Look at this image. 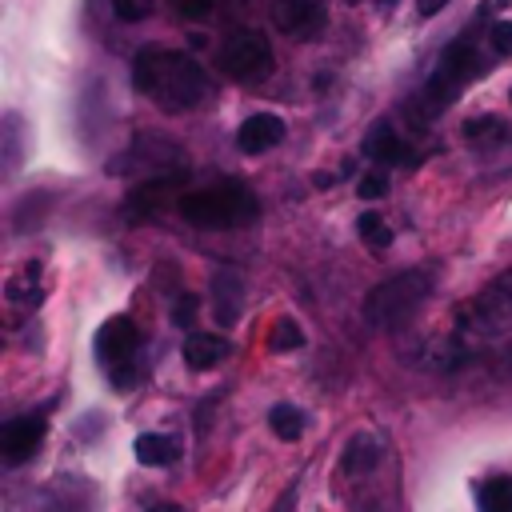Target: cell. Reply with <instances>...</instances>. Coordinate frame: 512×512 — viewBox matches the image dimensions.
<instances>
[{
	"label": "cell",
	"mask_w": 512,
	"mask_h": 512,
	"mask_svg": "<svg viewBox=\"0 0 512 512\" xmlns=\"http://www.w3.org/2000/svg\"><path fill=\"white\" fill-rule=\"evenodd\" d=\"M452 72H460L464 80H472L476 72H480V56H476V48L468 44V36H460V40H452L448 48H444V56H440Z\"/></svg>",
	"instance_id": "17"
},
{
	"label": "cell",
	"mask_w": 512,
	"mask_h": 512,
	"mask_svg": "<svg viewBox=\"0 0 512 512\" xmlns=\"http://www.w3.org/2000/svg\"><path fill=\"white\" fill-rule=\"evenodd\" d=\"M280 140H284V120L272 116V112H256V116H248V120L240 124V132H236V144H240L248 156L268 152V148H276Z\"/></svg>",
	"instance_id": "9"
},
{
	"label": "cell",
	"mask_w": 512,
	"mask_h": 512,
	"mask_svg": "<svg viewBox=\"0 0 512 512\" xmlns=\"http://www.w3.org/2000/svg\"><path fill=\"white\" fill-rule=\"evenodd\" d=\"M180 216L196 228H236V224H248L256 220V196L236 184V180H224V184H208V188H196V192H184L176 200Z\"/></svg>",
	"instance_id": "2"
},
{
	"label": "cell",
	"mask_w": 512,
	"mask_h": 512,
	"mask_svg": "<svg viewBox=\"0 0 512 512\" xmlns=\"http://www.w3.org/2000/svg\"><path fill=\"white\" fill-rule=\"evenodd\" d=\"M136 460L148 468H168L180 460V440L164 436V432H144V436H136Z\"/></svg>",
	"instance_id": "13"
},
{
	"label": "cell",
	"mask_w": 512,
	"mask_h": 512,
	"mask_svg": "<svg viewBox=\"0 0 512 512\" xmlns=\"http://www.w3.org/2000/svg\"><path fill=\"white\" fill-rule=\"evenodd\" d=\"M272 20L288 36H308V32H316L324 24V8L316 0H276Z\"/></svg>",
	"instance_id": "8"
},
{
	"label": "cell",
	"mask_w": 512,
	"mask_h": 512,
	"mask_svg": "<svg viewBox=\"0 0 512 512\" xmlns=\"http://www.w3.org/2000/svg\"><path fill=\"white\" fill-rule=\"evenodd\" d=\"M272 44L264 40V32L256 28H240L224 40L220 48V68L232 76V80H264L272 72Z\"/></svg>",
	"instance_id": "5"
},
{
	"label": "cell",
	"mask_w": 512,
	"mask_h": 512,
	"mask_svg": "<svg viewBox=\"0 0 512 512\" xmlns=\"http://www.w3.org/2000/svg\"><path fill=\"white\" fill-rule=\"evenodd\" d=\"M112 12L124 20V24H140L152 16V0H112Z\"/></svg>",
	"instance_id": "22"
},
{
	"label": "cell",
	"mask_w": 512,
	"mask_h": 512,
	"mask_svg": "<svg viewBox=\"0 0 512 512\" xmlns=\"http://www.w3.org/2000/svg\"><path fill=\"white\" fill-rule=\"evenodd\" d=\"M356 192H360L364 200H380V196H388V176H384V172H368V176L356 184Z\"/></svg>",
	"instance_id": "23"
},
{
	"label": "cell",
	"mask_w": 512,
	"mask_h": 512,
	"mask_svg": "<svg viewBox=\"0 0 512 512\" xmlns=\"http://www.w3.org/2000/svg\"><path fill=\"white\" fill-rule=\"evenodd\" d=\"M356 228H360V236H364V244H368L372 252H384V248L392 244V228L384 224V216H380V212H360Z\"/></svg>",
	"instance_id": "20"
},
{
	"label": "cell",
	"mask_w": 512,
	"mask_h": 512,
	"mask_svg": "<svg viewBox=\"0 0 512 512\" xmlns=\"http://www.w3.org/2000/svg\"><path fill=\"white\" fill-rule=\"evenodd\" d=\"M136 348H140V332H136V324L128 316H112V320L100 324V332H96V356L108 368H124Z\"/></svg>",
	"instance_id": "6"
},
{
	"label": "cell",
	"mask_w": 512,
	"mask_h": 512,
	"mask_svg": "<svg viewBox=\"0 0 512 512\" xmlns=\"http://www.w3.org/2000/svg\"><path fill=\"white\" fill-rule=\"evenodd\" d=\"M176 184H180V176H156V180H148V184H140L136 192H132V208L136 212H152V208H164L168 204V196L176 192Z\"/></svg>",
	"instance_id": "16"
},
{
	"label": "cell",
	"mask_w": 512,
	"mask_h": 512,
	"mask_svg": "<svg viewBox=\"0 0 512 512\" xmlns=\"http://www.w3.org/2000/svg\"><path fill=\"white\" fill-rule=\"evenodd\" d=\"M148 512H184V508H180V504H168V500H160V504H152Z\"/></svg>",
	"instance_id": "28"
},
{
	"label": "cell",
	"mask_w": 512,
	"mask_h": 512,
	"mask_svg": "<svg viewBox=\"0 0 512 512\" xmlns=\"http://www.w3.org/2000/svg\"><path fill=\"white\" fill-rule=\"evenodd\" d=\"M480 512H512V476H492L480 484Z\"/></svg>",
	"instance_id": "18"
},
{
	"label": "cell",
	"mask_w": 512,
	"mask_h": 512,
	"mask_svg": "<svg viewBox=\"0 0 512 512\" xmlns=\"http://www.w3.org/2000/svg\"><path fill=\"white\" fill-rule=\"evenodd\" d=\"M224 356H228V340H224V336H212V332H192V336L184 340V364H188L192 372H204V368L220 364Z\"/></svg>",
	"instance_id": "12"
},
{
	"label": "cell",
	"mask_w": 512,
	"mask_h": 512,
	"mask_svg": "<svg viewBox=\"0 0 512 512\" xmlns=\"http://www.w3.org/2000/svg\"><path fill=\"white\" fill-rule=\"evenodd\" d=\"M44 416H12L4 428H0V452L8 464H24L32 460V452L44 444Z\"/></svg>",
	"instance_id": "7"
},
{
	"label": "cell",
	"mask_w": 512,
	"mask_h": 512,
	"mask_svg": "<svg viewBox=\"0 0 512 512\" xmlns=\"http://www.w3.org/2000/svg\"><path fill=\"white\" fill-rule=\"evenodd\" d=\"M460 132H464V140L476 144V148H500V144L512 140V128H508L500 116H468V120L460 124Z\"/></svg>",
	"instance_id": "14"
},
{
	"label": "cell",
	"mask_w": 512,
	"mask_h": 512,
	"mask_svg": "<svg viewBox=\"0 0 512 512\" xmlns=\"http://www.w3.org/2000/svg\"><path fill=\"white\" fill-rule=\"evenodd\" d=\"M376 4H380V8H392V4H396V0H376Z\"/></svg>",
	"instance_id": "30"
},
{
	"label": "cell",
	"mask_w": 512,
	"mask_h": 512,
	"mask_svg": "<svg viewBox=\"0 0 512 512\" xmlns=\"http://www.w3.org/2000/svg\"><path fill=\"white\" fill-rule=\"evenodd\" d=\"M508 324H512V268L504 276H496L476 300L464 304V312L456 320V336L476 352L480 344L496 340Z\"/></svg>",
	"instance_id": "4"
},
{
	"label": "cell",
	"mask_w": 512,
	"mask_h": 512,
	"mask_svg": "<svg viewBox=\"0 0 512 512\" xmlns=\"http://www.w3.org/2000/svg\"><path fill=\"white\" fill-rule=\"evenodd\" d=\"M364 152H368L372 160H380V164H408V160H412L408 144H404V140L392 132V124H384V120H376V124L368 128Z\"/></svg>",
	"instance_id": "11"
},
{
	"label": "cell",
	"mask_w": 512,
	"mask_h": 512,
	"mask_svg": "<svg viewBox=\"0 0 512 512\" xmlns=\"http://www.w3.org/2000/svg\"><path fill=\"white\" fill-rule=\"evenodd\" d=\"M348 4H360V0H348Z\"/></svg>",
	"instance_id": "31"
},
{
	"label": "cell",
	"mask_w": 512,
	"mask_h": 512,
	"mask_svg": "<svg viewBox=\"0 0 512 512\" xmlns=\"http://www.w3.org/2000/svg\"><path fill=\"white\" fill-rule=\"evenodd\" d=\"M172 4H176L180 16H188V20H204V16H212V4H216V0H172Z\"/></svg>",
	"instance_id": "25"
},
{
	"label": "cell",
	"mask_w": 512,
	"mask_h": 512,
	"mask_svg": "<svg viewBox=\"0 0 512 512\" xmlns=\"http://www.w3.org/2000/svg\"><path fill=\"white\" fill-rule=\"evenodd\" d=\"M300 344H304V332H300V324L280 316V320L272 324V348H276V352H288V348H300Z\"/></svg>",
	"instance_id": "21"
},
{
	"label": "cell",
	"mask_w": 512,
	"mask_h": 512,
	"mask_svg": "<svg viewBox=\"0 0 512 512\" xmlns=\"http://www.w3.org/2000/svg\"><path fill=\"white\" fill-rule=\"evenodd\" d=\"M192 316H196V300H192V296H180V300H176L172 320H176L180 328H188V324H192Z\"/></svg>",
	"instance_id": "26"
},
{
	"label": "cell",
	"mask_w": 512,
	"mask_h": 512,
	"mask_svg": "<svg viewBox=\"0 0 512 512\" xmlns=\"http://www.w3.org/2000/svg\"><path fill=\"white\" fill-rule=\"evenodd\" d=\"M4 292H8V300H12V304L36 308V300L44 296V288H40V264H24V268L4 284Z\"/></svg>",
	"instance_id": "15"
},
{
	"label": "cell",
	"mask_w": 512,
	"mask_h": 512,
	"mask_svg": "<svg viewBox=\"0 0 512 512\" xmlns=\"http://www.w3.org/2000/svg\"><path fill=\"white\" fill-rule=\"evenodd\" d=\"M500 368H504V376H512V344L504 348V356H500Z\"/></svg>",
	"instance_id": "29"
},
{
	"label": "cell",
	"mask_w": 512,
	"mask_h": 512,
	"mask_svg": "<svg viewBox=\"0 0 512 512\" xmlns=\"http://www.w3.org/2000/svg\"><path fill=\"white\" fill-rule=\"evenodd\" d=\"M132 84H136V92L156 100L164 112H192L204 100V92H208L204 68L192 56L168 52V48H156V44L136 52Z\"/></svg>",
	"instance_id": "1"
},
{
	"label": "cell",
	"mask_w": 512,
	"mask_h": 512,
	"mask_svg": "<svg viewBox=\"0 0 512 512\" xmlns=\"http://www.w3.org/2000/svg\"><path fill=\"white\" fill-rule=\"evenodd\" d=\"M380 460H384V440L376 432H356L340 452V464L348 476H368Z\"/></svg>",
	"instance_id": "10"
},
{
	"label": "cell",
	"mask_w": 512,
	"mask_h": 512,
	"mask_svg": "<svg viewBox=\"0 0 512 512\" xmlns=\"http://www.w3.org/2000/svg\"><path fill=\"white\" fill-rule=\"evenodd\" d=\"M444 4H448V0H416V16H420V20H424V16H436Z\"/></svg>",
	"instance_id": "27"
},
{
	"label": "cell",
	"mask_w": 512,
	"mask_h": 512,
	"mask_svg": "<svg viewBox=\"0 0 512 512\" xmlns=\"http://www.w3.org/2000/svg\"><path fill=\"white\" fill-rule=\"evenodd\" d=\"M488 44H492L500 56H512V20H496L492 32H488Z\"/></svg>",
	"instance_id": "24"
},
{
	"label": "cell",
	"mask_w": 512,
	"mask_h": 512,
	"mask_svg": "<svg viewBox=\"0 0 512 512\" xmlns=\"http://www.w3.org/2000/svg\"><path fill=\"white\" fill-rule=\"evenodd\" d=\"M432 292V272L424 268H404L388 280H380L364 296V320L372 328H400Z\"/></svg>",
	"instance_id": "3"
},
{
	"label": "cell",
	"mask_w": 512,
	"mask_h": 512,
	"mask_svg": "<svg viewBox=\"0 0 512 512\" xmlns=\"http://www.w3.org/2000/svg\"><path fill=\"white\" fill-rule=\"evenodd\" d=\"M268 424H272V432H276L280 440H300V436H304V412H300L296 404H276V408L268 412Z\"/></svg>",
	"instance_id": "19"
}]
</instances>
